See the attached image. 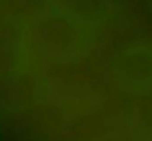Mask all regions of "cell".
Here are the masks:
<instances>
[{
    "label": "cell",
    "instance_id": "obj_1",
    "mask_svg": "<svg viewBox=\"0 0 152 141\" xmlns=\"http://www.w3.org/2000/svg\"><path fill=\"white\" fill-rule=\"evenodd\" d=\"M117 73L126 84H150L152 82V44L137 42L128 46L119 55Z\"/></svg>",
    "mask_w": 152,
    "mask_h": 141
}]
</instances>
